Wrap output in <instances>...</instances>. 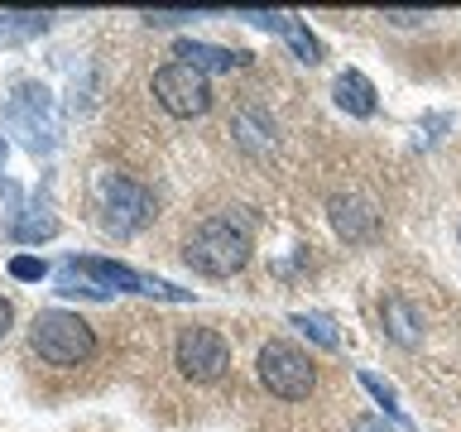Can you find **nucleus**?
I'll return each mask as SVG.
<instances>
[{"label": "nucleus", "instance_id": "nucleus-1", "mask_svg": "<svg viewBox=\"0 0 461 432\" xmlns=\"http://www.w3.org/2000/svg\"><path fill=\"white\" fill-rule=\"evenodd\" d=\"M183 255L207 279H230V274L250 265V236H245V226H230V216H212V221H202L187 236Z\"/></svg>", "mask_w": 461, "mask_h": 432}, {"label": "nucleus", "instance_id": "nucleus-2", "mask_svg": "<svg viewBox=\"0 0 461 432\" xmlns=\"http://www.w3.org/2000/svg\"><path fill=\"white\" fill-rule=\"evenodd\" d=\"M29 346L39 351V360L49 365H82L96 351V331L86 317L68 312V308H43L34 322H29Z\"/></svg>", "mask_w": 461, "mask_h": 432}, {"label": "nucleus", "instance_id": "nucleus-3", "mask_svg": "<svg viewBox=\"0 0 461 432\" xmlns=\"http://www.w3.org/2000/svg\"><path fill=\"white\" fill-rule=\"evenodd\" d=\"M149 274H135L130 265L101 255H77L58 265V293H82V298H111V293H144Z\"/></svg>", "mask_w": 461, "mask_h": 432}, {"label": "nucleus", "instance_id": "nucleus-4", "mask_svg": "<svg viewBox=\"0 0 461 432\" xmlns=\"http://www.w3.org/2000/svg\"><path fill=\"white\" fill-rule=\"evenodd\" d=\"M255 370H259V384H265L274 399H288V403L308 399V394H312V384H317L312 360L303 356L298 346H288V341H269V346H259Z\"/></svg>", "mask_w": 461, "mask_h": 432}, {"label": "nucleus", "instance_id": "nucleus-5", "mask_svg": "<svg viewBox=\"0 0 461 432\" xmlns=\"http://www.w3.org/2000/svg\"><path fill=\"white\" fill-rule=\"evenodd\" d=\"M173 360H178V370L193 384H212L230 370V346H226L221 331H212V327H183L178 346H173Z\"/></svg>", "mask_w": 461, "mask_h": 432}, {"label": "nucleus", "instance_id": "nucleus-6", "mask_svg": "<svg viewBox=\"0 0 461 432\" xmlns=\"http://www.w3.org/2000/svg\"><path fill=\"white\" fill-rule=\"evenodd\" d=\"M5 125L20 135L34 154H49L58 144V115H53V101L43 86H20L5 106Z\"/></svg>", "mask_w": 461, "mask_h": 432}, {"label": "nucleus", "instance_id": "nucleus-7", "mask_svg": "<svg viewBox=\"0 0 461 432\" xmlns=\"http://www.w3.org/2000/svg\"><path fill=\"white\" fill-rule=\"evenodd\" d=\"M96 197H101V212H106V226L130 236V230H144L154 221V197L149 187H140L135 178H121V173H106L96 183Z\"/></svg>", "mask_w": 461, "mask_h": 432}, {"label": "nucleus", "instance_id": "nucleus-8", "mask_svg": "<svg viewBox=\"0 0 461 432\" xmlns=\"http://www.w3.org/2000/svg\"><path fill=\"white\" fill-rule=\"evenodd\" d=\"M154 101L168 115H178V121H193V115H202L212 106V86H207V77H202L197 68L164 63L154 72Z\"/></svg>", "mask_w": 461, "mask_h": 432}, {"label": "nucleus", "instance_id": "nucleus-9", "mask_svg": "<svg viewBox=\"0 0 461 432\" xmlns=\"http://www.w3.org/2000/svg\"><path fill=\"white\" fill-rule=\"evenodd\" d=\"M327 212H331V226H337L341 240H370L380 230V212L356 193H337L327 202Z\"/></svg>", "mask_w": 461, "mask_h": 432}, {"label": "nucleus", "instance_id": "nucleus-10", "mask_svg": "<svg viewBox=\"0 0 461 432\" xmlns=\"http://www.w3.org/2000/svg\"><path fill=\"white\" fill-rule=\"evenodd\" d=\"M173 53H178L187 68H197L202 77H207V72H230V68H245V63H250V53H240V49H216V43H202V39H178V43H173Z\"/></svg>", "mask_w": 461, "mask_h": 432}, {"label": "nucleus", "instance_id": "nucleus-11", "mask_svg": "<svg viewBox=\"0 0 461 432\" xmlns=\"http://www.w3.org/2000/svg\"><path fill=\"white\" fill-rule=\"evenodd\" d=\"M331 92H337V106L346 115H360V121L375 115V86H370V77H360V72H341Z\"/></svg>", "mask_w": 461, "mask_h": 432}, {"label": "nucleus", "instance_id": "nucleus-12", "mask_svg": "<svg viewBox=\"0 0 461 432\" xmlns=\"http://www.w3.org/2000/svg\"><path fill=\"white\" fill-rule=\"evenodd\" d=\"M380 317H384V331H389L399 346H418V341H423V327H418V317H413V308H409L403 298H384Z\"/></svg>", "mask_w": 461, "mask_h": 432}, {"label": "nucleus", "instance_id": "nucleus-13", "mask_svg": "<svg viewBox=\"0 0 461 432\" xmlns=\"http://www.w3.org/2000/svg\"><path fill=\"white\" fill-rule=\"evenodd\" d=\"M236 135H240V144L250 154H269L274 149V125H265L255 111H240L236 115Z\"/></svg>", "mask_w": 461, "mask_h": 432}, {"label": "nucleus", "instance_id": "nucleus-14", "mask_svg": "<svg viewBox=\"0 0 461 432\" xmlns=\"http://www.w3.org/2000/svg\"><path fill=\"white\" fill-rule=\"evenodd\" d=\"M288 322H294L303 337H312L317 346H327V351H337V346H341V337H337V327H331L327 312H294Z\"/></svg>", "mask_w": 461, "mask_h": 432}, {"label": "nucleus", "instance_id": "nucleus-15", "mask_svg": "<svg viewBox=\"0 0 461 432\" xmlns=\"http://www.w3.org/2000/svg\"><path fill=\"white\" fill-rule=\"evenodd\" d=\"M49 29V14H0V43H14V39H34Z\"/></svg>", "mask_w": 461, "mask_h": 432}, {"label": "nucleus", "instance_id": "nucleus-16", "mask_svg": "<svg viewBox=\"0 0 461 432\" xmlns=\"http://www.w3.org/2000/svg\"><path fill=\"white\" fill-rule=\"evenodd\" d=\"M284 39H288V49H294L303 63H322V43H317L312 29L303 20H294V14H288V24H284Z\"/></svg>", "mask_w": 461, "mask_h": 432}, {"label": "nucleus", "instance_id": "nucleus-17", "mask_svg": "<svg viewBox=\"0 0 461 432\" xmlns=\"http://www.w3.org/2000/svg\"><path fill=\"white\" fill-rule=\"evenodd\" d=\"M49 236H58V216H49V212L24 216V221L14 226V240H49Z\"/></svg>", "mask_w": 461, "mask_h": 432}, {"label": "nucleus", "instance_id": "nucleus-18", "mask_svg": "<svg viewBox=\"0 0 461 432\" xmlns=\"http://www.w3.org/2000/svg\"><path fill=\"white\" fill-rule=\"evenodd\" d=\"M43 274H49V265H43V259H34V255H14V259H10V279H20V284H39Z\"/></svg>", "mask_w": 461, "mask_h": 432}, {"label": "nucleus", "instance_id": "nucleus-19", "mask_svg": "<svg viewBox=\"0 0 461 432\" xmlns=\"http://www.w3.org/2000/svg\"><path fill=\"white\" fill-rule=\"evenodd\" d=\"M360 384H366V389H370V394H375V399H380V403H384V409H389V413H394V418H399V394H394V384H384V380H380V374H370V370H366V374H360Z\"/></svg>", "mask_w": 461, "mask_h": 432}, {"label": "nucleus", "instance_id": "nucleus-20", "mask_svg": "<svg viewBox=\"0 0 461 432\" xmlns=\"http://www.w3.org/2000/svg\"><path fill=\"white\" fill-rule=\"evenodd\" d=\"M240 20H250L259 29H269V34H284V24H288V14L284 10H236Z\"/></svg>", "mask_w": 461, "mask_h": 432}, {"label": "nucleus", "instance_id": "nucleus-21", "mask_svg": "<svg viewBox=\"0 0 461 432\" xmlns=\"http://www.w3.org/2000/svg\"><path fill=\"white\" fill-rule=\"evenodd\" d=\"M351 432H399L394 423H384L380 413H360L356 423H351Z\"/></svg>", "mask_w": 461, "mask_h": 432}, {"label": "nucleus", "instance_id": "nucleus-22", "mask_svg": "<svg viewBox=\"0 0 461 432\" xmlns=\"http://www.w3.org/2000/svg\"><path fill=\"white\" fill-rule=\"evenodd\" d=\"M144 20L149 24H183V20H197V10H149Z\"/></svg>", "mask_w": 461, "mask_h": 432}, {"label": "nucleus", "instance_id": "nucleus-23", "mask_svg": "<svg viewBox=\"0 0 461 432\" xmlns=\"http://www.w3.org/2000/svg\"><path fill=\"white\" fill-rule=\"evenodd\" d=\"M384 20L389 24H423V20H432L428 10H384Z\"/></svg>", "mask_w": 461, "mask_h": 432}, {"label": "nucleus", "instance_id": "nucleus-24", "mask_svg": "<svg viewBox=\"0 0 461 432\" xmlns=\"http://www.w3.org/2000/svg\"><path fill=\"white\" fill-rule=\"evenodd\" d=\"M10 322H14V312H10V302L0 298V337H5V331H10Z\"/></svg>", "mask_w": 461, "mask_h": 432}, {"label": "nucleus", "instance_id": "nucleus-25", "mask_svg": "<svg viewBox=\"0 0 461 432\" xmlns=\"http://www.w3.org/2000/svg\"><path fill=\"white\" fill-rule=\"evenodd\" d=\"M0 164H5V135H0Z\"/></svg>", "mask_w": 461, "mask_h": 432}]
</instances>
